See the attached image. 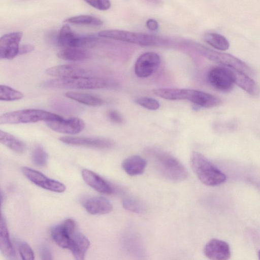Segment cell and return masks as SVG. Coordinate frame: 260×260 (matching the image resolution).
<instances>
[{
    "mask_svg": "<svg viewBox=\"0 0 260 260\" xmlns=\"http://www.w3.org/2000/svg\"><path fill=\"white\" fill-rule=\"evenodd\" d=\"M148 154L157 172L165 178L174 182H180L188 177L184 166L176 157L158 149L148 150Z\"/></svg>",
    "mask_w": 260,
    "mask_h": 260,
    "instance_id": "obj_1",
    "label": "cell"
},
{
    "mask_svg": "<svg viewBox=\"0 0 260 260\" xmlns=\"http://www.w3.org/2000/svg\"><path fill=\"white\" fill-rule=\"evenodd\" d=\"M114 81L90 76L59 78L43 82L41 86L48 89H92L114 86Z\"/></svg>",
    "mask_w": 260,
    "mask_h": 260,
    "instance_id": "obj_2",
    "label": "cell"
},
{
    "mask_svg": "<svg viewBox=\"0 0 260 260\" xmlns=\"http://www.w3.org/2000/svg\"><path fill=\"white\" fill-rule=\"evenodd\" d=\"M190 164L199 179L206 185H219L226 180L225 174L205 156L198 152H192Z\"/></svg>",
    "mask_w": 260,
    "mask_h": 260,
    "instance_id": "obj_3",
    "label": "cell"
},
{
    "mask_svg": "<svg viewBox=\"0 0 260 260\" xmlns=\"http://www.w3.org/2000/svg\"><path fill=\"white\" fill-rule=\"evenodd\" d=\"M62 117L46 111L35 109H23L8 112L0 117V123L18 124L59 119Z\"/></svg>",
    "mask_w": 260,
    "mask_h": 260,
    "instance_id": "obj_4",
    "label": "cell"
},
{
    "mask_svg": "<svg viewBox=\"0 0 260 260\" xmlns=\"http://www.w3.org/2000/svg\"><path fill=\"white\" fill-rule=\"evenodd\" d=\"M193 45L202 55L221 66L235 69L247 75L253 74L252 70L246 63L231 54L215 51L197 43Z\"/></svg>",
    "mask_w": 260,
    "mask_h": 260,
    "instance_id": "obj_5",
    "label": "cell"
},
{
    "mask_svg": "<svg viewBox=\"0 0 260 260\" xmlns=\"http://www.w3.org/2000/svg\"><path fill=\"white\" fill-rule=\"evenodd\" d=\"M99 36L142 46L154 45L158 41L157 37L151 35L119 29L103 30L99 32Z\"/></svg>",
    "mask_w": 260,
    "mask_h": 260,
    "instance_id": "obj_6",
    "label": "cell"
},
{
    "mask_svg": "<svg viewBox=\"0 0 260 260\" xmlns=\"http://www.w3.org/2000/svg\"><path fill=\"white\" fill-rule=\"evenodd\" d=\"M207 79L215 89L222 92H229L235 85L232 69L224 66L215 67L208 72Z\"/></svg>",
    "mask_w": 260,
    "mask_h": 260,
    "instance_id": "obj_7",
    "label": "cell"
},
{
    "mask_svg": "<svg viewBox=\"0 0 260 260\" xmlns=\"http://www.w3.org/2000/svg\"><path fill=\"white\" fill-rule=\"evenodd\" d=\"M95 36H81L75 33L68 25L61 28L57 39L58 44L64 48H82L89 45L96 40Z\"/></svg>",
    "mask_w": 260,
    "mask_h": 260,
    "instance_id": "obj_8",
    "label": "cell"
},
{
    "mask_svg": "<svg viewBox=\"0 0 260 260\" xmlns=\"http://www.w3.org/2000/svg\"><path fill=\"white\" fill-rule=\"evenodd\" d=\"M22 172L29 181L41 188L59 193L66 190V186L63 183L49 178L36 170L24 167L22 168Z\"/></svg>",
    "mask_w": 260,
    "mask_h": 260,
    "instance_id": "obj_9",
    "label": "cell"
},
{
    "mask_svg": "<svg viewBox=\"0 0 260 260\" xmlns=\"http://www.w3.org/2000/svg\"><path fill=\"white\" fill-rule=\"evenodd\" d=\"M77 231L75 221L71 218L54 225L51 229V235L55 243L63 248L69 249L71 237Z\"/></svg>",
    "mask_w": 260,
    "mask_h": 260,
    "instance_id": "obj_10",
    "label": "cell"
},
{
    "mask_svg": "<svg viewBox=\"0 0 260 260\" xmlns=\"http://www.w3.org/2000/svg\"><path fill=\"white\" fill-rule=\"evenodd\" d=\"M160 63V57L156 53H144L136 60L135 66V74L139 78L149 77L157 70Z\"/></svg>",
    "mask_w": 260,
    "mask_h": 260,
    "instance_id": "obj_11",
    "label": "cell"
},
{
    "mask_svg": "<svg viewBox=\"0 0 260 260\" xmlns=\"http://www.w3.org/2000/svg\"><path fill=\"white\" fill-rule=\"evenodd\" d=\"M23 34L14 31L5 34L0 39V58L11 59L18 55Z\"/></svg>",
    "mask_w": 260,
    "mask_h": 260,
    "instance_id": "obj_12",
    "label": "cell"
},
{
    "mask_svg": "<svg viewBox=\"0 0 260 260\" xmlns=\"http://www.w3.org/2000/svg\"><path fill=\"white\" fill-rule=\"evenodd\" d=\"M48 127L54 131L70 135L77 134L81 132L85 127L84 121L79 118L72 117L46 121Z\"/></svg>",
    "mask_w": 260,
    "mask_h": 260,
    "instance_id": "obj_13",
    "label": "cell"
},
{
    "mask_svg": "<svg viewBox=\"0 0 260 260\" xmlns=\"http://www.w3.org/2000/svg\"><path fill=\"white\" fill-rule=\"evenodd\" d=\"M92 72L86 67L71 64L54 66L46 70L48 75L58 78L90 76Z\"/></svg>",
    "mask_w": 260,
    "mask_h": 260,
    "instance_id": "obj_14",
    "label": "cell"
},
{
    "mask_svg": "<svg viewBox=\"0 0 260 260\" xmlns=\"http://www.w3.org/2000/svg\"><path fill=\"white\" fill-rule=\"evenodd\" d=\"M59 140L69 145L99 149L110 148L114 145L112 141L101 138L66 136L60 137Z\"/></svg>",
    "mask_w": 260,
    "mask_h": 260,
    "instance_id": "obj_15",
    "label": "cell"
},
{
    "mask_svg": "<svg viewBox=\"0 0 260 260\" xmlns=\"http://www.w3.org/2000/svg\"><path fill=\"white\" fill-rule=\"evenodd\" d=\"M205 255L214 260H225L230 258L231 253L229 244L221 240L212 239L204 248Z\"/></svg>",
    "mask_w": 260,
    "mask_h": 260,
    "instance_id": "obj_16",
    "label": "cell"
},
{
    "mask_svg": "<svg viewBox=\"0 0 260 260\" xmlns=\"http://www.w3.org/2000/svg\"><path fill=\"white\" fill-rule=\"evenodd\" d=\"M82 176L89 186L100 193L110 194L114 192V188L109 182L91 170H82Z\"/></svg>",
    "mask_w": 260,
    "mask_h": 260,
    "instance_id": "obj_17",
    "label": "cell"
},
{
    "mask_svg": "<svg viewBox=\"0 0 260 260\" xmlns=\"http://www.w3.org/2000/svg\"><path fill=\"white\" fill-rule=\"evenodd\" d=\"M82 205L91 214H105L110 213L113 209L110 201L102 196L87 198L82 201Z\"/></svg>",
    "mask_w": 260,
    "mask_h": 260,
    "instance_id": "obj_18",
    "label": "cell"
},
{
    "mask_svg": "<svg viewBox=\"0 0 260 260\" xmlns=\"http://www.w3.org/2000/svg\"><path fill=\"white\" fill-rule=\"evenodd\" d=\"M89 246L88 239L77 230L71 237L68 249L71 251L76 259L83 260Z\"/></svg>",
    "mask_w": 260,
    "mask_h": 260,
    "instance_id": "obj_19",
    "label": "cell"
},
{
    "mask_svg": "<svg viewBox=\"0 0 260 260\" xmlns=\"http://www.w3.org/2000/svg\"><path fill=\"white\" fill-rule=\"evenodd\" d=\"M187 100L200 107L207 108L216 107L221 103L220 100L214 95L202 91L190 89L188 90Z\"/></svg>",
    "mask_w": 260,
    "mask_h": 260,
    "instance_id": "obj_20",
    "label": "cell"
},
{
    "mask_svg": "<svg viewBox=\"0 0 260 260\" xmlns=\"http://www.w3.org/2000/svg\"><path fill=\"white\" fill-rule=\"evenodd\" d=\"M0 249L2 254L6 258H16L15 250L10 238L6 221L2 215L0 222Z\"/></svg>",
    "mask_w": 260,
    "mask_h": 260,
    "instance_id": "obj_21",
    "label": "cell"
},
{
    "mask_svg": "<svg viewBox=\"0 0 260 260\" xmlns=\"http://www.w3.org/2000/svg\"><path fill=\"white\" fill-rule=\"evenodd\" d=\"M232 69L235 83L251 95H257L259 92V88L255 81L247 74L238 70Z\"/></svg>",
    "mask_w": 260,
    "mask_h": 260,
    "instance_id": "obj_22",
    "label": "cell"
},
{
    "mask_svg": "<svg viewBox=\"0 0 260 260\" xmlns=\"http://www.w3.org/2000/svg\"><path fill=\"white\" fill-rule=\"evenodd\" d=\"M147 161L139 155H132L126 158L122 163V167L128 175L136 176L142 174L147 166Z\"/></svg>",
    "mask_w": 260,
    "mask_h": 260,
    "instance_id": "obj_23",
    "label": "cell"
},
{
    "mask_svg": "<svg viewBox=\"0 0 260 260\" xmlns=\"http://www.w3.org/2000/svg\"><path fill=\"white\" fill-rule=\"evenodd\" d=\"M90 53L81 48L67 47L60 50L57 53L59 58L68 61H79L86 59Z\"/></svg>",
    "mask_w": 260,
    "mask_h": 260,
    "instance_id": "obj_24",
    "label": "cell"
},
{
    "mask_svg": "<svg viewBox=\"0 0 260 260\" xmlns=\"http://www.w3.org/2000/svg\"><path fill=\"white\" fill-rule=\"evenodd\" d=\"M0 142L13 151L18 153H24L26 149L25 144L13 135L0 131Z\"/></svg>",
    "mask_w": 260,
    "mask_h": 260,
    "instance_id": "obj_25",
    "label": "cell"
},
{
    "mask_svg": "<svg viewBox=\"0 0 260 260\" xmlns=\"http://www.w3.org/2000/svg\"><path fill=\"white\" fill-rule=\"evenodd\" d=\"M64 95L76 102L91 106H100L104 102L100 98L87 93L70 91L64 93Z\"/></svg>",
    "mask_w": 260,
    "mask_h": 260,
    "instance_id": "obj_26",
    "label": "cell"
},
{
    "mask_svg": "<svg viewBox=\"0 0 260 260\" xmlns=\"http://www.w3.org/2000/svg\"><path fill=\"white\" fill-rule=\"evenodd\" d=\"M152 92L158 96L169 100H187L188 89L160 88Z\"/></svg>",
    "mask_w": 260,
    "mask_h": 260,
    "instance_id": "obj_27",
    "label": "cell"
},
{
    "mask_svg": "<svg viewBox=\"0 0 260 260\" xmlns=\"http://www.w3.org/2000/svg\"><path fill=\"white\" fill-rule=\"evenodd\" d=\"M204 40L213 48L221 51L226 50L230 47L228 40L223 36L215 32H207Z\"/></svg>",
    "mask_w": 260,
    "mask_h": 260,
    "instance_id": "obj_28",
    "label": "cell"
},
{
    "mask_svg": "<svg viewBox=\"0 0 260 260\" xmlns=\"http://www.w3.org/2000/svg\"><path fill=\"white\" fill-rule=\"evenodd\" d=\"M65 22L77 25H87L95 26H101L102 20L95 16L87 15H81L71 17L67 19Z\"/></svg>",
    "mask_w": 260,
    "mask_h": 260,
    "instance_id": "obj_29",
    "label": "cell"
},
{
    "mask_svg": "<svg viewBox=\"0 0 260 260\" xmlns=\"http://www.w3.org/2000/svg\"><path fill=\"white\" fill-rule=\"evenodd\" d=\"M23 94L9 86L1 85L0 86V100L4 101H12L22 99Z\"/></svg>",
    "mask_w": 260,
    "mask_h": 260,
    "instance_id": "obj_30",
    "label": "cell"
},
{
    "mask_svg": "<svg viewBox=\"0 0 260 260\" xmlns=\"http://www.w3.org/2000/svg\"><path fill=\"white\" fill-rule=\"evenodd\" d=\"M31 158L33 163L36 166L44 167L47 164L48 155L42 146L37 145L32 150Z\"/></svg>",
    "mask_w": 260,
    "mask_h": 260,
    "instance_id": "obj_31",
    "label": "cell"
},
{
    "mask_svg": "<svg viewBox=\"0 0 260 260\" xmlns=\"http://www.w3.org/2000/svg\"><path fill=\"white\" fill-rule=\"evenodd\" d=\"M122 206L126 210L135 213H141L144 211L142 203L138 200L132 197H127L123 199Z\"/></svg>",
    "mask_w": 260,
    "mask_h": 260,
    "instance_id": "obj_32",
    "label": "cell"
},
{
    "mask_svg": "<svg viewBox=\"0 0 260 260\" xmlns=\"http://www.w3.org/2000/svg\"><path fill=\"white\" fill-rule=\"evenodd\" d=\"M19 253L23 260H32L35 259V255L32 249L26 242L18 241L17 242Z\"/></svg>",
    "mask_w": 260,
    "mask_h": 260,
    "instance_id": "obj_33",
    "label": "cell"
},
{
    "mask_svg": "<svg viewBox=\"0 0 260 260\" xmlns=\"http://www.w3.org/2000/svg\"><path fill=\"white\" fill-rule=\"evenodd\" d=\"M134 101L139 105L150 110H156L160 106L159 103L156 100L149 97H138Z\"/></svg>",
    "mask_w": 260,
    "mask_h": 260,
    "instance_id": "obj_34",
    "label": "cell"
},
{
    "mask_svg": "<svg viewBox=\"0 0 260 260\" xmlns=\"http://www.w3.org/2000/svg\"><path fill=\"white\" fill-rule=\"evenodd\" d=\"M91 7L102 11H106L110 8L111 4L110 0H84Z\"/></svg>",
    "mask_w": 260,
    "mask_h": 260,
    "instance_id": "obj_35",
    "label": "cell"
},
{
    "mask_svg": "<svg viewBox=\"0 0 260 260\" xmlns=\"http://www.w3.org/2000/svg\"><path fill=\"white\" fill-rule=\"evenodd\" d=\"M108 117L112 122L117 123H121L123 122V118L120 113L114 110H110L108 112Z\"/></svg>",
    "mask_w": 260,
    "mask_h": 260,
    "instance_id": "obj_36",
    "label": "cell"
},
{
    "mask_svg": "<svg viewBox=\"0 0 260 260\" xmlns=\"http://www.w3.org/2000/svg\"><path fill=\"white\" fill-rule=\"evenodd\" d=\"M40 255L42 259H52L50 249L47 245H43L40 248Z\"/></svg>",
    "mask_w": 260,
    "mask_h": 260,
    "instance_id": "obj_37",
    "label": "cell"
},
{
    "mask_svg": "<svg viewBox=\"0 0 260 260\" xmlns=\"http://www.w3.org/2000/svg\"><path fill=\"white\" fill-rule=\"evenodd\" d=\"M34 49V46L31 44H24L20 46L18 54L22 55L31 52Z\"/></svg>",
    "mask_w": 260,
    "mask_h": 260,
    "instance_id": "obj_38",
    "label": "cell"
},
{
    "mask_svg": "<svg viewBox=\"0 0 260 260\" xmlns=\"http://www.w3.org/2000/svg\"><path fill=\"white\" fill-rule=\"evenodd\" d=\"M147 28L152 31H155L158 27V24L156 20L153 19H148L146 22Z\"/></svg>",
    "mask_w": 260,
    "mask_h": 260,
    "instance_id": "obj_39",
    "label": "cell"
},
{
    "mask_svg": "<svg viewBox=\"0 0 260 260\" xmlns=\"http://www.w3.org/2000/svg\"><path fill=\"white\" fill-rule=\"evenodd\" d=\"M149 3L154 4H159L160 3V1L159 0H145Z\"/></svg>",
    "mask_w": 260,
    "mask_h": 260,
    "instance_id": "obj_40",
    "label": "cell"
},
{
    "mask_svg": "<svg viewBox=\"0 0 260 260\" xmlns=\"http://www.w3.org/2000/svg\"><path fill=\"white\" fill-rule=\"evenodd\" d=\"M258 256L259 259H260V250H259V251L258 252Z\"/></svg>",
    "mask_w": 260,
    "mask_h": 260,
    "instance_id": "obj_41",
    "label": "cell"
}]
</instances>
